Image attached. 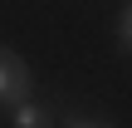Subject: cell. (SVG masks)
<instances>
[{"mask_svg": "<svg viewBox=\"0 0 132 128\" xmlns=\"http://www.w3.org/2000/svg\"><path fill=\"white\" fill-rule=\"evenodd\" d=\"M24 99H34V79H29V69H24V59L0 44V109L10 113V109L24 104Z\"/></svg>", "mask_w": 132, "mask_h": 128, "instance_id": "6da1fadb", "label": "cell"}, {"mask_svg": "<svg viewBox=\"0 0 132 128\" xmlns=\"http://www.w3.org/2000/svg\"><path fill=\"white\" fill-rule=\"evenodd\" d=\"M10 128H54V118H49V109H44V104L24 99V104H15V109H10Z\"/></svg>", "mask_w": 132, "mask_h": 128, "instance_id": "7a4b0ae2", "label": "cell"}, {"mask_svg": "<svg viewBox=\"0 0 132 128\" xmlns=\"http://www.w3.org/2000/svg\"><path fill=\"white\" fill-rule=\"evenodd\" d=\"M118 44H122V49H132V5L122 10V20H118Z\"/></svg>", "mask_w": 132, "mask_h": 128, "instance_id": "3957f363", "label": "cell"}, {"mask_svg": "<svg viewBox=\"0 0 132 128\" xmlns=\"http://www.w3.org/2000/svg\"><path fill=\"white\" fill-rule=\"evenodd\" d=\"M69 128H108V123H93V118H73Z\"/></svg>", "mask_w": 132, "mask_h": 128, "instance_id": "277c9868", "label": "cell"}]
</instances>
